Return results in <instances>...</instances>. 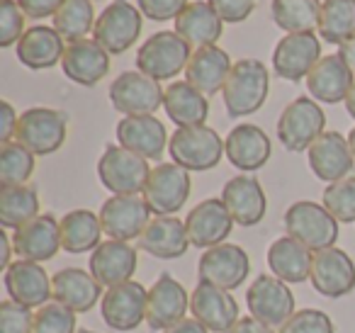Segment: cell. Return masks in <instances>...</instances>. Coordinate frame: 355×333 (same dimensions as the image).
Here are the masks:
<instances>
[{"instance_id":"cell-1","label":"cell","mask_w":355,"mask_h":333,"mask_svg":"<svg viewBox=\"0 0 355 333\" xmlns=\"http://www.w3.org/2000/svg\"><path fill=\"white\" fill-rule=\"evenodd\" d=\"M270 90V74L258 59H241L232 66L222 88L224 108L229 117H246L263 108Z\"/></svg>"},{"instance_id":"cell-2","label":"cell","mask_w":355,"mask_h":333,"mask_svg":"<svg viewBox=\"0 0 355 333\" xmlns=\"http://www.w3.org/2000/svg\"><path fill=\"white\" fill-rule=\"evenodd\" d=\"M193 46L175 30H163L151 35L137 51V71L153 80H171L188 69Z\"/></svg>"},{"instance_id":"cell-3","label":"cell","mask_w":355,"mask_h":333,"mask_svg":"<svg viewBox=\"0 0 355 333\" xmlns=\"http://www.w3.org/2000/svg\"><path fill=\"white\" fill-rule=\"evenodd\" d=\"M285 231L287 236L297 239L302 246L316 253V250L331 248L338 239V219H334L324 205L311 200L292 202L285 212Z\"/></svg>"},{"instance_id":"cell-4","label":"cell","mask_w":355,"mask_h":333,"mask_svg":"<svg viewBox=\"0 0 355 333\" xmlns=\"http://www.w3.org/2000/svg\"><path fill=\"white\" fill-rule=\"evenodd\" d=\"M173 163L183 166L185 171H212L222 161L224 142L212 127L200 124V127H178L168 142Z\"/></svg>"},{"instance_id":"cell-5","label":"cell","mask_w":355,"mask_h":333,"mask_svg":"<svg viewBox=\"0 0 355 333\" xmlns=\"http://www.w3.org/2000/svg\"><path fill=\"white\" fill-rule=\"evenodd\" d=\"M151 176L148 161L117 144H110L98 161V178L112 195H139Z\"/></svg>"},{"instance_id":"cell-6","label":"cell","mask_w":355,"mask_h":333,"mask_svg":"<svg viewBox=\"0 0 355 333\" xmlns=\"http://www.w3.org/2000/svg\"><path fill=\"white\" fill-rule=\"evenodd\" d=\"M324 110L319 108V103L302 95L282 110L280 119H277V139L287 151H309L311 144L324 134Z\"/></svg>"},{"instance_id":"cell-7","label":"cell","mask_w":355,"mask_h":333,"mask_svg":"<svg viewBox=\"0 0 355 333\" xmlns=\"http://www.w3.org/2000/svg\"><path fill=\"white\" fill-rule=\"evenodd\" d=\"M190 171L178 163H158L144 187V200L156 216H173L183 210L190 197Z\"/></svg>"},{"instance_id":"cell-8","label":"cell","mask_w":355,"mask_h":333,"mask_svg":"<svg viewBox=\"0 0 355 333\" xmlns=\"http://www.w3.org/2000/svg\"><path fill=\"white\" fill-rule=\"evenodd\" d=\"M15 142L35 156H49L66 142V114L51 108H30L17 119Z\"/></svg>"},{"instance_id":"cell-9","label":"cell","mask_w":355,"mask_h":333,"mask_svg":"<svg viewBox=\"0 0 355 333\" xmlns=\"http://www.w3.org/2000/svg\"><path fill=\"white\" fill-rule=\"evenodd\" d=\"M141 35V10L129 0H112L98 15L93 40L107 54H124Z\"/></svg>"},{"instance_id":"cell-10","label":"cell","mask_w":355,"mask_h":333,"mask_svg":"<svg viewBox=\"0 0 355 333\" xmlns=\"http://www.w3.org/2000/svg\"><path fill=\"white\" fill-rule=\"evenodd\" d=\"M166 90L141 71H124L110 85V103L124 117L153 114L163 105Z\"/></svg>"},{"instance_id":"cell-11","label":"cell","mask_w":355,"mask_h":333,"mask_svg":"<svg viewBox=\"0 0 355 333\" xmlns=\"http://www.w3.org/2000/svg\"><path fill=\"white\" fill-rule=\"evenodd\" d=\"M246 304L251 316L268 326H282L295 314V294L285 280L275 275H258L246 289Z\"/></svg>"},{"instance_id":"cell-12","label":"cell","mask_w":355,"mask_h":333,"mask_svg":"<svg viewBox=\"0 0 355 333\" xmlns=\"http://www.w3.org/2000/svg\"><path fill=\"white\" fill-rule=\"evenodd\" d=\"M148 307V289L141 282H122L107 287L103 302H100V314L103 321L114 331H134L141 321H146Z\"/></svg>"},{"instance_id":"cell-13","label":"cell","mask_w":355,"mask_h":333,"mask_svg":"<svg viewBox=\"0 0 355 333\" xmlns=\"http://www.w3.org/2000/svg\"><path fill=\"white\" fill-rule=\"evenodd\" d=\"M151 214L153 212L148 210L144 195H112L100 207L103 231L117 241L139 239L151 221Z\"/></svg>"},{"instance_id":"cell-14","label":"cell","mask_w":355,"mask_h":333,"mask_svg":"<svg viewBox=\"0 0 355 333\" xmlns=\"http://www.w3.org/2000/svg\"><path fill=\"white\" fill-rule=\"evenodd\" d=\"M309 280L319 294L329 299H340L355 289V263L345 250L336 246L316 250Z\"/></svg>"},{"instance_id":"cell-15","label":"cell","mask_w":355,"mask_h":333,"mask_svg":"<svg viewBox=\"0 0 355 333\" xmlns=\"http://www.w3.org/2000/svg\"><path fill=\"white\" fill-rule=\"evenodd\" d=\"M200 280L212 282L222 289H236L246 282L251 273V260L248 253L236 244H219L214 248H207L198 265Z\"/></svg>"},{"instance_id":"cell-16","label":"cell","mask_w":355,"mask_h":333,"mask_svg":"<svg viewBox=\"0 0 355 333\" xmlns=\"http://www.w3.org/2000/svg\"><path fill=\"white\" fill-rule=\"evenodd\" d=\"M321 59V44L314 32H297V35H285L277 42L272 51V71L282 80L306 78Z\"/></svg>"},{"instance_id":"cell-17","label":"cell","mask_w":355,"mask_h":333,"mask_svg":"<svg viewBox=\"0 0 355 333\" xmlns=\"http://www.w3.org/2000/svg\"><path fill=\"white\" fill-rule=\"evenodd\" d=\"M190 311L207 331L229 333L239 321V304L229 289H222L212 282L200 280L190 294Z\"/></svg>"},{"instance_id":"cell-18","label":"cell","mask_w":355,"mask_h":333,"mask_svg":"<svg viewBox=\"0 0 355 333\" xmlns=\"http://www.w3.org/2000/svg\"><path fill=\"white\" fill-rule=\"evenodd\" d=\"M190 309V294L173 275L163 273L156 278L153 287L148 289L146 323L151 331H168L178 321H183L185 311Z\"/></svg>"},{"instance_id":"cell-19","label":"cell","mask_w":355,"mask_h":333,"mask_svg":"<svg viewBox=\"0 0 355 333\" xmlns=\"http://www.w3.org/2000/svg\"><path fill=\"white\" fill-rule=\"evenodd\" d=\"M185 229H188L190 236V246L207 250L224 244V239H229V234L234 229V219L229 214L227 205L222 202V197L219 200L209 197V200H202L188 212Z\"/></svg>"},{"instance_id":"cell-20","label":"cell","mask_w":355,"mask_h":333,"mask_svg":"<svg viewBox=\"0 0 355 333\" xmlns=\"http://www.w3.org/2000/svg\"><path fill=\"white\" fill-rule=\"evenodd\" d=\"M309 168L319 180L336 182L343 178L353 176L355 158L350 151V144L343 134L338 132H324L314 144L309 146Z\"/></svg>"},{"instance_id":"cell-21","label":"cell","mask_w":355,"mask_h":333,"mask_svg":"<svg viewBox=\"0 0 355 333\" xmlns=\"http://www.w3.org/2000/svg\"><path fill=\"white\" fill-rule=\"evenodd\" d=\"M12 246L15 253L22 260H35V263H46L61 248V224L54 214H37L12 234Z\"/></svg>"},{"instance_id":"cell-22","label":"cell","mask_w":355,"mask_h":333,"mask_svg":"<svg viewBox=\"0 0 355 333\" xmlns=\"http://www.w3.org/2000/svg\"><path fill=\"white\" fill-rule=\"evenodd\" d=\"M3 282L12 302L27 309H40L51 299V278L42 268V263H35V260H15L6 270Z\"/></svg>"},{"instance_id":"cell-23","label":"cell","mask_w":355,"mask_h":333,"mask_svg":"<svg viewBox=\"0 0 355 333\" xmlns=\"http://www.w3.org/2000/svg\"><path fill=\"white\" fill-rule=\"evenodd\" d=\"M137 248L129 241L107 239L90 253V273L103 287L129 282L137 273Z\"/></svg>"},{"instance_id":"cell-24","label":"cell","mask_w":355,"mask_h":333,"mask_svg":"<svg viewBox=\"0 0 355 333\" xmlns=\"http://www.w3.org/2000/svg\"><path fill=\"white\" fill-rule=\"evenodd\" d=\"M103 284L80 268H64L51 278V299L64 307L73 309L76 314H85L103 302Z\"/></svg>"},{"instance_id":"cell-25","label":"cell","mask_w":355,"mask_h":333,"mask_svg":"<svg viewBox=\"0 0 355 333\" xmlns=\"http://www.w3.org/2000/svg\"><path fill=\"white\" fill-rule=\"evenodd\" d=\"M222 202L227 205L234 224H239V226L261 224L268 210L266 192H263L261 182L253 176H246V173L232 178V180L224 185Z\"/></svg>"},{"instance_id":"cell-26","label":"cell","mask_w":355,"mask_h":333,"mask_svg":"<svg viewBox=\"0 0 355 333\" xmlns=\"http://www.w3.org/2000/svg\"><path fill=\"white\" fill-rule=\"evenodd\" d=\"M61 69H64L66 78H71L78 85L100 83L110 71V54L98 44L95 40H78L66 44L64 59H61Z\"/></svg>"},{"instance_id":"cell-27","label":"cell","mask_w":355,"mask_h":333,"mask_svg":"<svg viewBox=\"0 0 355 333\" xmlns=\"http://www.w3.org/2000/svg\"><path fill=\"white\" fill-rule=\"evenodd\" d=\"M117 142H119V146L139 153V156H144L146 161H158L171 139H168L163 122H158L153 114H139V117L119 119Z\"/></svg>"},{"instance_id":"cell-28","label":"cell","mask_w":355,"mask_h":333,"mask_svg":"<svg viewBox=\"0 0 355 333\" xmlns=\"http://www.w3.org/2000/svg\"><path fill=\"white\" fill-rule=\"evenodd\" d=\"M224 153L234 168L253 173L266 166L270 158V139L256 124H236L224 139Z\"/></svg>"},{"instance_id":"cell-29","label":"cell","mask_w":355,"mask_h":333,"mask_svg":"<svg viewBox=\"0 0 355 333\" xmlns=\"http://www.w3.org/2000/svg\"><path fill=\"white\" fill-rule=\"evenodd\" d=\"M139 248L144 253L161 260H173L185 255L190 248V236L185 229V221L173 216H153L146 224V229L139 236Z\"/></svg>"},{"instance_id":"cell-30","label":"cell","mask_w":355,"mask_h":333,"mask_svg":"<svg viewBox=\"0 0 355 333\" xmlns=\"http://www.w3.org/2000/svg\"><path fill=\"white\" fill-rule=\"evenodd\" d=\"M353 83L355 74L345 66V61L338 54L321 56L319 64L306 76V90L311 93V98L329 105L345 103Z\"/></svg>"},{"instance_id":"cell-31","label":"cell","mask_w":355,"mask_h":333,"mask_svg":"<svg viewBox=\"0 0 355 333\" xmlns=\"http://www.w3.org/2000/svg\"><path fill=\"white\" fill-rule=\"evenodd\" d=\"M232 59L224 49H219L217 44L212 46H200L193 51L188 61V69H185V80L190 85L200 90L205 95H214L224 88L229 78V71H232Z\"/></svg>"},{"instance_id":"cell-32","label":"cell","mask_w":355,"mask_h":333,"mask_svg":"<svg viewBox=\"0 0 355 333\" xmlns=\"http://www.w3.org/2000/svg\"><path fill=\"white\" fill-rule=\"evenodd\" d=\"M64 37L49 25H37L22 35V40L17 42V59L22 66L32 71H44L56 66L64 59Z\"/></svg>"},{"instance_id":"cell-33","label":"cell","mask_w":355,"mask_h":333,"mask_svg":"<svg viewBox=\"0 0 355 333\" xmlns=\"http://www.w3.org/2000/svg\"><path fill=\"white\" fill-rule=\"evenodd\" d=\"M175 32L193 49L212 46L222 37L224 20L217 15V10L209 6L207 0H195V3H188V8L175 17Z\"/></svg>"},{"instance_id":"cell-34","label":"cell","mask_w":355,"mask_h":333,"mask_svg":"<svg viewBox=\"0 0 355 333\" xmlns=\"http://www.w3.org/2000/svg\"><path fill=\"white\" fill-rule=\"evenodd\" d=\"M266 260L275 278L285 280L287 284H300L309 280L314 253L292 236H280L270 244Z\"/></svg>"},{"instance_id":"cell-35","label":"cell","mask_w":355,"mask_h":333,"mask_svg":"<svg viewBox=\"0 0 355 333\" xmlns=\"http://www.w3.org/2000/svg\"><path fill=\"white\" fill-rule=\"evenodd\" d=\"M163 108L171 122H175L178 127H200L207 122L209 114L207 95L200 93L188 80H175L168 85L163 95Z\"/></svg>"},{"instance_id":"cell-36","label":"cell","mask_w":355,"mask_h":333,"mask_svg":"<svg viewBox=\"0 0 355 333\" xmlns=\"http://www.w3.org/2000/svg\"><path fill=\"white\" fill-rule=\"evenodd\" d=\"M61 248L69 253H93L103 244V221L90 210H73L61 216Z\"/></svg>"},{"instance_id":"cell-37","label":"cell","mask_w":355,"mask_h":333,"mask_svg":"<svg viewBox=\"0 0 355 333\" xmlns=\"http://www.w3.org/2000/svg\"><path fill=\"white\" fill-rule=\"evenodd\" d=\"M40 214V195L32 185L0 187V224L6 229H20Z\"/></svg>"},{"instance_id":"cell-38","label":"cell","mask_w":355,"mask_h":333,"mask_svg":"<svg viewBox=\"0 0 355 333\" xmlns=\"http://www.w3.org/2000/svg\"><path fill=\"white\" fill-rule=\"evenodd\" d=\"M272 22L287 35L297 32H314L319 27L321 3L319 0H272Z\"/></svg>"},{"instance_id":"cell-39","label":"cell","mask_w":355,"mask_h":333,"mask_svg":"<svg viewBox=\"0 0 355 333\" xmlns=\"http://www.w3.org/2000/svg\"><path fill=\"white\" fill-rule=\"evenodd\" d=\"M319 35L329 44L340 46L355 35V0H324Z\"/></svg>"},{"instance_id":"cell-40","label":"cell","mask_w":355,"mask_h":333,"mask_svg":"<svg viewBox=\"0 0 355 333\" xmlns=\"http://www.w3.org/2000/svg\"><path fill=\"white\" fill-rule=\"evenodd\" d=\"M54 30L69 44L71 42L85 40V35L95 30L93 0H64V6L54 15Z\"/></svg>"},{"instance_id":"cell-41","label":"cell","mask_w":355,"mask_h":333,"mask_svg":"<svg viewBox=\"0 0 355 333\" xmlns=\"http://www.w3.org/2000/svg\"><path fill=\"white\" fill-rule=\"evenodd\" d=\"M35 173V153L17 142L0 146V182L8 185H27Z\"/></svg>"},{"instance_id":"cell-42","label":"cell","mask_w":355,"mask_h":333,"mask_svg":"<svg viewBox=\"0 0 355 333\" xmlns=\"http://www.w3.org/2000/svg\"><path fill=\"white\" fill-rule=\"evenodd\" d=\"M321 200H324L321 205L334 214V219L343 221V224H353L355 221V176L331 182L324 190Z\"/></svg>"},{"instance_id":"cell-43","label":"cell","mask_w":355,"mask_h":333,"mask_svg":"<svg viewBox=\"0 0 355 333\" xmlns=\"http://www.w3.org/2000/svg\"><path fill=\"white\" fill-rule=\"evenodd\" d=\"M32 333H78L76 331V311L59 302H49L35 311Z\"/></svg>"},{"instance_id":"cell-44","label":"cell","mask_w":355,"mask_h":333,"mask_svg":"<svg viewBox=\"0 0 355 333\" xmlns=\"http://www.w3.org/2000/svg\"><path fill=\"white\" fill-rule=\"evenodd\" d=\"M280 333H336L334 321L321 309H300L280 326Z\"/></svg>"},{"instance_id":"cell-45","label":"cell","mask_w":355,"mask_h":333,"mask_svg":"<svg viewBox=\"0 0 355 333\" xmlns=\"http://www.w3.org/2000/svg\"><path fill=\"white\" fill-rule=\"evenodd\" d=\"M25 15L17 0H0V46L17 44L25 35Z\"/></svg>"},{"instance_id":"cell-46","label":"cell","mask_w":355,"mask_h":333,"mask_svg":"<svg viewBox=\"0 0 355 333\" xmlns=\"http://www.w3.org/2000/svg\"><path fill=\"white\" fill-rule=\"evenodd\" d=\"M32 321H35L32 309L22 307L12 299H6L0 304V331L3 333H32Z\"/></svg>"},{"instance_id":"cell-47","label":"cell","mask_w":355,"mask_h":333,"mask_svg":"<svg viewBox=\"0 0 355 333\" xmlns=\"http://www.w3.org/2000/svg\"><path fill=\"white\" fill-rule=\"evenodd\" d=\"M188 3L190 0H139V10L148 20L166 22V20H175L188 8Z\"/></svg>"},{"instance_id":"cell-48","label":"cell","mask_w":355,"mask_h":333,"mask_svg":"<svg viewBox=\"0 0 355 333\" xmlns=\"http://www.w3.org/2000/svg\"><path fill=\"white\" fill-rule=\"evenodd\" d=\"M224 22H243L256 8V0H207Z\"/></svg>"},{"instance_id":"cell-49","label":"cell","mask_w":355,"mask_h":333,"mask_svg":"<svg viewBox=\"0 0 355 333\" xmlns=\"http://www.w3.org/2000/svg\"><path fill=\"white\" fill-rule=\"evenodd\" d=\"M27 17H35V20H42V17H54L59 12V8L64 6V0H17Z\"/></svg>"},{"instance_id":"cell-50","label":"cell","mask_w":355,"mask_h":333,"mask_svg":"<svg viewBox=\"0 0 355 333\" xmlns=\"http://www.w3.org/2000/svg\"><path fill=\"white\" fill-rule=\"evenodd\" d=\"M17 119H20V114L15 112V108H12L8 100H3V103H0V142L3 144L15 139Z\"/></svg>"},{"instance_id":"cell-51","label":"cell","mask_w":355,"mask_h":333,"mask_svg":"<svg viewBox=\"0 0 355 333\" xmlns=\"http://www.w3.org/2000/svg\"><path fill=\"white\" fill-rule=\"evenodd\" d=\"M229 333H275V328L258 321L256 316H241Z\"/></svg>"},{"instance_id":"cell-52","label":"cell","mask_w":355,"mask_h":333,"mask_svg":"<svg viewBox=\"0 0 355 333\" xmlns=\"http://www.w3.org/2000/svg\"><path fill=\"white\" fill-rule=\"evenodd\" d=\"M163 333H209V331L195 316H185L183 321H178L175 326H171Z\"/></svg>"},{"instance_id":"cell-53","label":"cell","mask_w":355,"mask_h":333,"mask_svg":"<svg viewBox=\"0 0 355 333\" xmlns=\"http://www.w3.org/2000/svg\"><path fill=\"white\" fill-rule=\"evenodd\" d=\"M12 250H15L12 236H8L6 231H0V270H8L12 265V260H10Z\"/></svg>"},{"instance_id":"cell-54","label":"cell","mask_w":355,"mask_h":333,"mask_svg":"<svg viewBox=\"0 0 355 333\" xmlns=\"http://www.w3.org/2000/svg\"><path fill=\"white\" fill-rule=\"evenodd\" d=\"M338 56L345 61V66H348V69L355 74V35L350 37L348 42H343V44L338 46Z\"/></svg>"},{"instance_id":"cell-55","label":"cell","mask_w":355,"mask_h":333,"mask_svg":"<svg viewBox=\"0 0 355 333\" xmlns=\"http://www.w3.org/2000/svg\"><path fill=\"white\" fill-rule=\"evenodd\" d=\"M345 110H348V114L355 119V83H353V88H350L348 98H345Z\"/></svg>"},{"instance_id":"cell-56","label":"cell","mask_w":355,"mask_h":333,"mask_svg":"<svg viewBox=\"0 0 355 333\" xmlns=\"http://www.w3.org/2000/svg\"><path fill=\"white\" fill-rule=\"evenodd\" d=\"M348 144H350V151H353V158H355V127L350 129V134H348Z\"/></svg>"},{"instance_id":"cell-57","label":"cell","mask_w":355,"mask_h":333,"mask_svg":"<svg viewBox=\"0 0 355 333\" xmlns=\"http://www.w3.org/2000/svg\"><path fill=\"white\" fill-rule=\"evenodd\" d=\"M78 333H95V331H90V328H78Z\"/></svg>"}]
</instances>
